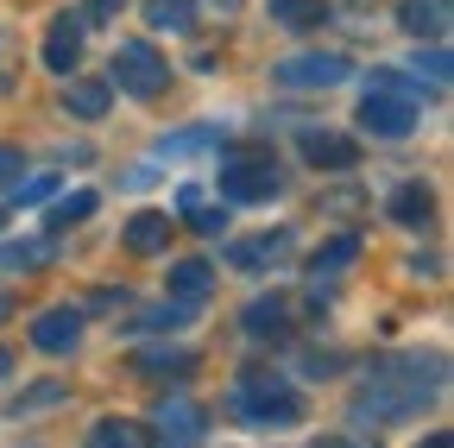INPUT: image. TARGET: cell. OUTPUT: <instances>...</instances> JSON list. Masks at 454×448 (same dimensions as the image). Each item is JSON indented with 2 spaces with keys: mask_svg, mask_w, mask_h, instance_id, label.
<instances>
[{
  "mask_svg": "<svg viewBox=\"0 0 454 448\" xmlns=\"http://www.w3.org/2000/svg\"><path fill=\"white\" fill-rule=\"evenodd\" d=\"M164 83H170V64H164V51H158L152 38H127L121 51H114L107 89H127V95L152 101V95H164Z\"/></svg>",
  "mask_w": 454,
  "mask_h": 448,
  "instance_id": "cell-4",
  "label": "cell"
},
{
  "mask_svg": "<svg viewBox=\"0 0 454 448\" xmlns=\"http://www.w3.org/2000/svg\"><path fill=\"white\" fill-rule=\"evenodd\" d=\"M221 190L227 202H271L284 190V171H278V158L271 145H234L221 158Z\"/></svg>",
  "mask_w": 454,
  "mask_h": 448,
  "instance_id": "cell-2",
  "label": "cell"
},
{
  "mask_svg": "<svg viewBox=\"0 0 454 448\" xmlns=\"http://www.w3.org/2000/svg\"><path fill=\"white\" fill-rule=\"evenodd\" d=\"M423 448H448V436H429V442H423Z\"/></svg>",
  "mask_w": 454,
  "mask_h": 448,
  "instance_id": "cell-34",
  "label": "cell"
},
{
  "mask_svg": "<svg viewBox=\"0 0 454 448\" xmlns=\"http://www.w3.org/2000/svg\"><path fill=\"white\" fill-rule=\"evenodd\" d=\"M95 215V190H70L51 202V228H70V221H89Z\"/></svg>",
  "mask_w": 454,
  "mask_h": 448,
  "instance_id": "cell-26",
  "label": "cell"
},
{
  "mask_svg": "<svg viewBox=\"0 0 454 448\" xmlns=\"http://www.w3.org/2000/svg\"><path fill=\"white\" fill-rule=\"evenodd\" d=\"M64 107H70L76 121H101L107 107H114V89H107L101 76H76V83L64 89Z\"/></svg>",
  "mask_w": 454,
  "mask_h": 448,
  "instance_id": "cell-14",
  "label": "cell"
},
{
  "mask_svg": "<svg viewBox=\"0 0 454 448\" xmlns=\"http://www.w3.org/2000/svg\"><path fill=\"white\" fill-rule=\"evenodd\" d=\"M354 259H360V240H354V234H340V240H328L322 253H309V265H303V271H309V285H334V278L348 271Z\"/></svg>",
  "mask_w": 454,
  "mask_h": 448,
  "instance_id": "cell-13",
  "label": "cell"
},
{
  "mask_svg": "<svg viewBox=\"0 0 454 448\" xmlns=\"http://www.w3.org/2000/svg\"><path fill=\"white\" fill-rule=\"evenodd\" d=\"M76 342H82V310H70V303L64 310H44L32 322V348L38 354H70Z\"/></svg>",
  "mask_w": 454,
  "mask_h": 448,
  "instance_id": "cell-9",
  "label": "cell"
},
{
  "mask_svg": "<svg viewBox=\"0 0 454 448\" xmlns=\"http://www.w3.org/2000/svg\"><path fill=\"white\" fill-rule=\"evenodd\" d=\"M26 171V158H20V145H0V190H7L13 177Z\"/></svg>",
  "mask_w": 454,
  "mask_h": 448,
  "instance_id": "cell-31",
  "label": "cell"
},
{
  "mask_svg": "<svg viewBox=\"0 0 454 448\" xmlns=\"http://www.w3.org/2000/svg\"><path fill=\"white\" fill-rule=\"evenodd\" d=\"M417 127V95H391V89H372L360 101V133L372 139H404Z\"/></svg>",
  "mask_w": 454,
  "mask_h": 448,
  "instance_id": "cell-7",
  "label": "cell"
},
{
  "mask_svg": "<svg viewBox=\"0 0 454 448\" xmlns=\"http://www.w3.org/2000/svg\"><path fill=\"white\" fill-rule=\"evenodd\" d=\"M196 310H202V303H184V297H170V303H152V310H145L133 328H139V334H152V328H184V322H196Z\"/></svg>",
  "mask_w": 454,
  "mask_h": 448,
  "instance_id": "cell-24",
  "label": "cell"
},
{
  "mask_svg": "<svg viewBox=\"0 0 454 448\" xmlns=\"http://www.w3.org/2000/svg\"><path fill=\"white\" fill-rule=\"evenodd\" d=\"M417 83H429V95H442V89H448V44L417 51Z\"/></svg>",
  "mask_w": 454,
  "mask_h": 448,
  "instance_id": "cell-27",
  "label": "cell"
},
{
  "mask_svg": "<svg viewBox=\"0 0 454 448\" xmlns=\"http://www.w3.org/2000/svg\"><path fill=\"white\" fill-rule=\"evenodd\" d=\"M208 145V127H184V133H164V158H190Z\"/></svg>",
  "mask_w": 454,
  "mask_h": 448,
  "instance_id": "cell-29",
  "label": "cell"
},
{
  "mask_svg": "<svg viewBox=\"0 0 454 448\" xmlns=\"http://www.w3.org/2000/svg\"><path fill=\"white\" fill-rule=\"evenodd\" d=\"M51 265V240H0V271H38Z\"/></svg>",
  "mask_w": 454,
  "mask_h": 448,
  "instance_id": "cell-21",
  "label": "cell"
},
{
  "mask_svg": "<svg viewBox=\"0 0 454 448\" xmlns=\"http://www.w3.org/2000/svg\"><path fill=\"white\" fill-rule=\"evenodd\" d=\"M82 13H57L51 20V38H44V70H57V76H70L76 64H82Z\"/></svg>",
  "mask_w": 454,
  "mask_h": 448,
  "instance_id": "cell-8",
  "label": "cell"
},
{
  "mask_svg": "<svg viewBox=\"0 0 454 448\" xmlns=\"http://www.w3.org/2000/svg\"><path fill=\"white\" fill-rule=\"evenodd\" d=\"M247 328H253V334H265V328L278 334V328H284V303H278V297H259V303L247 310Z\"/></svg>",
  "mask_w": 454,
  "mask_h": 448,
  "instance_id": "cell-28",
  "label": "cell"
},
{
  "mask_svg": "<svg viewBox=\"0 0 454 448\" xmlns=\"http://www.w3.org/2000/svg\"><path fill=\"white\" fill-rule=\"evenodd\" d=\"M234 417H247V423H297L303 405H297V391L284 385L278 373H240V385H234Z\"/></svg>",
  "mask_w": 454,
  "mask_h": 448,
  "instance_id": "cell-3",
  "label": "cell"
},
{
  "mask_svg": "<svg viewBox=\"0 0 454 448\" xmlns=\"http://www.w3.org/2000/svg\"><path fill=\"white\" fill-rule=\"evenodd\" d=\"M208 285H215V265H208V259H177V265H170V297L202 303Z\"/></svg>",
  "mask_w": 454,
  "mask_h": 448,
  "instance_id": "cell-15",
  "label": "cell"
},
{
  "mask_svg": "<svg viewBox=\"0 0 454 448\" xmlns=\"http://www.w3.org/2000/svg\"><path fill=\"white\" fill-rule=\"evenodd\" d=\"M121 7H127V0H89V13H82V20H114Z\"/></svg>",
  "mask_w": 454,
  "mask_h": 448,
  "instance_id": "cell-33",
  "label": "cell"
},
{
  "mask_svg": "<svg viewBox=\"0 0 454 448\" xmlns=\"http://www.w3.org/2000/svg\"><path fill=\"white\" fill-rule=\"evenodd\" d=\"M164 240H170V215L139 208V215L127 221V247H133V253H164Z\"/></svg>",
  "mask_w": 454,
  "mask_h": 448,
  "instance_id": "cell-16",
  "label": "cell"
},
{
  "mask_svg": "<svg viewBox=\"0 0 454 448\" xmlns=\"http://www.w3.org/2000/svg\"><path fill=\"white\" fill-rule=\"evenodd\" d=\"M442 354H385L379 366H372V379H366V398H360V411L366 417H379V423H391V417H411V411H423L429 398H442Z\"/></svg>",
  "mask_w": 454,
  "mask_h": 448,
  "instance_id": "cell-1",
  "label": "cell"
},
{
  "mask_svg": "<svg viewBox=\"0 0 454 448\" xmlns=\"http://www.w3.org/2000/svg\"><path fill=\"white\" fill-rule=\"evenodd\" d=\"M177 208L190 215L196 234H221V228H227V208H208V202H202V184H184V190H177Z\"/></svg>",
  "mask_w": 454,
  "mask_h": 448,
  "instance_id": "cell-19",
  "label": "cell"
},
{
  "mask_svg": "<svg viewBox=\"0 0 454 448\" xmlns=\"http://www.w3.org/2000/svg\"><path fill=\"white\" fill-rule=\"evenodd\" d=\"M227 259H234L240 271H271V265H284V259H291V234H247V240H234V247H227Z\"/></svg>",
  "mask_w": 454,
  "mask_h": 448,
  "instance_id": "cell-10",
  "label": "cell"
},
{
  "mask_svg": "<svg viewBox=\"0 0 454 448\" xmlns=\"http://www.w3.org/2000/svg\"><path fill=\"white\" fill-rule=\"evenodd\" d=\"M354 76V64L340 58V51H309V58H284L278 70H271V89H334V83H348Z\"/></svg>",
  "mask_w": 454,
  "mask_h": 448,
  "instance_id": "cell-6",
  "label": "cell"
},
{
  "mask_svg": "<svg viewBox=\"0 0 454 448\" xmlns=\"http://www.w3.org/2000/svg\"><path fill=\"white\" fill-rule=\"evenodd\" d=\"M145 20L152 32H196V0H145Z\"/></svg>",
  "mask_w": 454,
  "mask_h": 448,
  "instance_id": "cell-18",
  "label": "cell"
},
{
  "mask_svg": "<svg viewBox=\"0 0 454 448\" xmlns=\"http://www.w3.org/2000/svg\"><path fill=\"white\" fill-rule=\"evenodd\" d=\"M366 89H391V95H423L417 89V76H404V70H372V83Z\"/></svg>",
  "mask_w": 454,
  "mask_h": 448,
  "instance_id": "cell-30",
  "label": "cell"
},
{
  "mask_svg": "<svg viewBox=\"0 0 454 448\" xmlns=\"http://www.w3.org/2000/svg\"><path fill=\"white\" fill-rule=\"evenodd\" d=\"M208 429V411L190 398V391H164L152 405V448H196Z\"/></svg>",
  "mask_w": 454,
  "mask_h": 448,
  "instance_id": "cell-5",
  "label": "cell"
},
{
  "mask_svg": "<svg viewBox=\"0 0 454 448\" xmlns=\"http://www.w3.org/2000/svg\"><path fill=\"white\" fill-rule=\"evenodd\" d=\"M271 20L291 26V32H309V26L328 20V0H271Z\"/></svg>",
  "mask_w": 454,
  "mask_h": 448,
  "instance_id": "cell-20",
  "label": "cell"
},
{
  "mask_svg": "<svg viewBox=\"0 0 454 448\" xmlns=\"http://www.w3.org/2000/svg\"><path fill=\"white\" fill-rule=\"evenodd\" d=\"M303 158L316 164V171H354L360 164V139H348V133H303Z\"/></svg>",
  "mask_w": 454,
  "mask_h": 448,
  "instance_id": "cell-11",
  "label": "cell"
},
{
  "mask_svg": "<svg viewBox=\"0 0 454 448\" xmlns=\"http://www.w3.org/2000/svg\"><path fill=\"white\" fill-rule=\"evenodd\" d=\"M89 448H145V429L127 423V417H101L89 429Z\"/></svg>",
  "mask_w": 454,
  "mask_h": 448,
  "instance_id": "cell-22",
  "label": "cell"
},
{
  "mask_svg": "<svg viewBox=\"0 0 454 448\" xmlns=\"http://www.w3.org/2000/svg\"><path fill=\"white\" fill-rule=\"evenodd\" d=\"M0 316H7V297H0Z\"/></svg>",
  "mask_w": 454,
  "mask_h": 448,
  "instance_id": "cell-36",
  "label": "cell"
},
{
  "mask_svg": "<svg viewBox=\"0 0 454 448\" xmlns=\"http://www.w3.org/2000/svg\"><path fill=\"white\" fill-rule=\"evenodd\" d=\"M51 190H57V177H51V171H38V177H13L0 196H7L13 208H32V202H51Z\"/></svg>",
  "mask_w": 454,
  "mask_h": 448,
  "instance_id": "cell-25",
  "label": "cell"
},
{
  "mask_svg": "<svg viewBox=\"0 0 454 448\" xmlns=\"http://www.w3.org/2000/svg\"><path fill=\"white\" fill-rule=\"evenodd\" d=\"M57 398H64V385H51V379H44V385H32V398L13 405V411H38V405H57Z\"/></svg>",
  "mask_w": 454,
  "mask_h": 448,
  "instance_id": "cell-32",
  "label": "cell"
},
{
  "mask_svg": "<svg viewBox=\"0 0 454 448\" xmlns=\"http://www.w3.org/2000/svg\"><path fill=\"white\" fill-rule=\"evenodd\" d=\"M7 373H13V360H7V354H0V379H7Z\"/></svg>",
  "mask_w": 454,
  "mask_h": 448,
  "instance_id": "cell-35",
  "label": "cell"
},
{
  "mask_svg": "<svg viewBox=\"0 0 454 448\" xmlns=\"http://www.w3.org/2000/svg\"><path fill=\"white\" fill-rule=\"evenodd\" d=\"M391 215L404 221V228H423V221L435 215V196H429V184H397V190H391Z\"/></svg>",
  "mask_w": 454,
  "mask_h": 448,
  "instance_id": "cell-17",
  "label": "cell"
},
{
  "mask_svg": "<svg viewBox=\"0 0 454 448\" xmlns=\"http://www.w3.org/2000/svg\"><path fill=\"white\" fill-rule=\"evenodd\" d=\"M133 366L139 373H177V379H190L196 373V354H184V348H139Z\"/></svg>",
  "mask_w": 454,
  "mask_h": 448,
  "instance_id": "cell-23",
  "label": "cell"
},
{
  "mask_svg": "<svg viewBox=\"0 0 454 448\" xmlns=\"http://www.w3.org/2000/svg\"><path fill=\"white\" fill-rule=\"evenodd\" d=\"M448 26H454V0H404V32L411 38L448 44Z\"/></svg>",
  "mask_w": 454,
  "mask_h": 448,
  "instance_id": "cell-12",
  "label": "cell"
}]
</instances>
